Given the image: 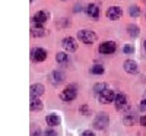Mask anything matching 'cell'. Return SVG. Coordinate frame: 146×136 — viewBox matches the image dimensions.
Instances as JSON below:
<instances>
[{"mask_svg":"<svg viewBox=\"0 0 146 136\" xmlns=\"http://www.w3.org/2000/svg\"><path fill=\"white\" fill-rule=\"evenodd\" d=\"M78 37H79V40L85 44H94L95 40H96V34L94 31H88V29H82L78 32Z\"/></svg>","mask_w":146,"mask_h":136,"instance_id":"obj_1","label":"cell"},{"mask_svg":"<svg viewBox=\"0 0 146 136\" xmlns=\"http://www.w3.org/2000/svg\"><path fill=\"white\" fill-rule=\"evenodd\" d=\"M115 92L114 91H111V89H105V91H102L101 94H98V100H100V103H102V104H110V103H113V101H115Z\"/></svg>","mask_w":146,"mask_h":136,"instance_id":"obj_2","label":"cell"},{"mask_svg":"<svg viewBox=\"0 0 146 136\" xmlns=\"http://www.w3.org/2000/svg\"><path fill=\"white\" fill-rule=\"evenodd\" d=\"M108 126V116L105 113H100L94 120V127L98 130H104Z\"/></svg>","mask_w":146,"mask_h":136,"instance_id":"obj_3","label":"cell"},{"mask_svg":"<svg viewBox=\"0 0 146 136\" xmlns=\"http://www.w3.org/2000/svg\"><path fill=\"white\" fill-rule=\"evenodd\" d=\"M76 95H78V92H76L75 86H67V88L60 94V98H62L63 101H72L76 98Z\"/></svg>","mask_w":146,"mask_h":136,"instance_id":"obj_4","label":"cell"},{"mask_svg":"<svg viewBox=\"0 0 146 136\" xmlns=\"http://www.w3.org/2000/svg\"><path fill=\"white\" fill-rule=\"evenodd\" d=\"M48 19H50V13H48L47 10H40L38 13H35L32 21L36 23V25H42V23H45Z\"/></svg>","mask_w":146,"mask_h":136,"instance_id":"obj_5","label":"cell"},{"mask_svg":"<svg viewBox=\"0 0 146 136\" xmlns=\"http://www.w3.org/2000/svg\"><path fill=\"white\" fill-rule=\"evenodd\" d=\"M115 48H117L115 43H113V41H105V43H102V44L100 45V53H102V54H111V53L115 51Z\"/></svg>","mask_w":146,"mask_h":136,"instance_id":"obj_6","label":"cell"},{"mask_svg":"<svg viewBox=\"0 0 146 136\" xmlns=\"http://www.w3.org/2000/svg\"><path fill=\"white\" fill-rule=\"evenodd\" d=\"M121 15H123V10H121V7H118V6H111L107 10V18L111 19V21H117Z\"/></svg>","mask_w":146,"mask_h":136,"instance_id":"obj_7","label":"cell"},{"mask_svg":"<svg viewBox=\"0 0 146 136\" xmlns=\"http://www.w3.org/2000/svg\"><path fill=\"white\" fill-rule=\"evenodd\" d=\"M63 47H64V50L67 51H76V48H78V43L75 38H72V37H66V38L62 41Z\"/></svg>","mask_w":146,"mask_h":136,"instance_id":"obj_8","label":"cell"},{"mask_svg":"<svg viewBox=\"0 0 146 136\" xmlns=\"http://www.w3.org/2000/svg\"><path fill=\"white\" fill-rule=\"evenodd\" d=\"M31 57L34 61H44L47 59V51L42 48H34L31 51Z\"/></svg>","mask_w":146,"mask_h":136,"instance_id":"obj_9","label":"cell"},{"mask_svg":"<svg viewBox=\"0 0 146 136\" xmlns=\"http://www.w3.org/2000/svg\"><path fill=\"white\" fill-rule=\"evenodd\" d=\"M115 108L117 110H123L127 107V97L124 94H117L115 95Z\"/></svg>","mask_w":146,"mask_h":136,"instance_id":"obj_10","label":"cell"},{"mask_svg":"<svg viewBox=\"0 0 146 136\" xmlns=\"http://www.w3.org/2000/svg\"><path fill=\"white\" fill-rule=\"evenodd\" d=\"M86 13H88L91 18H94V19H98V18H100V6H98V5H95V3L88 5V7H86Z\"/></svg>","mask_w":146,"mask_h":136,"instance_id":"obj_11","label":"cell"},{"mask_svg":"<svg viewBox=\"0 0 146 136\" xmlns=\"http://www.w3.org/2000/svg\"><path fill=\"white\" fill-rule=\"evenodd\" d=\"M29 94H31V98H36V97H40L44 94V86L41 83H35L31 86V89H29Z\"/></svg>","mask_w":146,"mask_h":136,"instance_id":"obj_12","label":"cell"},{"mask_svg":"<svg viewBox=\"0 0 146 136\" xmlns=\"http://www.w3.org/2000/svg\"><path fill=\"white\" fill-rule=\"evenodd\" d=\"M47 125L50 126V127H54V126H57V125H60V117L56 114V113H51V114H48L47 116Z\"/></svg>","mask_w":146,"mask_h":136,"instance_id":"obj_13","label":"cell"},{"mask_svg":"<svg viewBox=\"0 0 146 136\" xmlns=\"http://www.w3.org/2000/svg\"><path fill=\"white\" fill-rule=\"evenodd\" d=\"M124 70L127 73H136L137 72V65L133 60H126L124 61Z\"/></svg>","mask_w":146,"mask_h":136,"instance_id":"obj_14","label":"cell"},{"mask_svg":"<svg viewBox=\"0 0 146 136\" xmlns=\"http://www.w3.org/2000/svg\"><path fill=\"white\" fill-rule=\"evenodd\" d=\"M51 82L53 83H60V82H62V81H64V75H63V73L62 72H60V70H54L53 73H51Z\"/></svg>","mask_w":146,"mask_h":136,"instance_id":"obj_15","label":"cell"},{"mask_svg":"<svg viewBox=\"0 0 146 136\" xmlns=\"http://www.w3.org/2000/svg\"><path fill=\"white\" fill-rule=\"evenodd\" d=\"M31 34H32V37L38 38V37L45 35V29H44L41 25H35V27H32V28H31Z\"/></svg>","mask_w":146,"mask_h":136,"instance_id":"obj_16","label":"cell"},{"mask_svg":"<svg viewBox=\"0 0 146 136\" xmlns=\"http://www.w3.org/2000/svg\"><path fill=\"white\" fill-rule=\"evenodd\" d=\"M29 107H31L32 111H40V110H42V101L38 100V98H32Z\"/></svg>","mask_w":146,"mask_h":136,"instance_id":"obj_17","label":"cell"},{"mask_svg":"<svg viewBox=\"0 0 146 136\" xmlns=\"http://www.w3.org/2000/svg\"><path fill=\"white\" fill-rule=\"evenodd\" d=\"M123 121H124L126 126H133V125H135V121H136V114L135 113H127L124 116Z\"/></svg>","mask_w":146,"mask_h":136,"instance_id":"obj_18","label":"cell"},{"mask_svg":"<svg viewBox=\"0 0 146 136\" xmlns=\"http://www.w3.org/2000/svg\"><path fill=\"white\" fill-rule=\"evenodd\" d=\"M56 60L58 61L60 65H63V63H67V54L66 53H57V56H56Z\"/></svg>","mask_w":146,"mask_h":136,"instance_id":"obj_19","label":"cell"},{"mask_svg":"<svg viewBox=\"0 0 146 136\" xmlns=\"http://www.w3.org/2000/svg\"><path fill=\"white\" fill-rule=\"evenodd\" d=\"M91 73H94V75H102V73H104V67L101 65H95V66H92Z\"/></svg>","mask_w":146,"mask_h":136,"instance_id":"obj_20","label":"cell"},{"mask_svg":"<svg viewBox=\"0 0 146 136\" xmlns=\"http://www.w3.org/2000/svg\"><path fill=\"white\" fill-rule=\"evenodd\" d=\"M127 31H129L130 37H137L139 35V27H136V25H129Z\"/></svg>","mask_w":146,"mask_h":136,"instance_id":"obj_21","label":"cell"},{"mask_svg":"<svg viewBox=\"0 0 146 136\" xmlns=\"http://www.w3.org/2000/svg\"><path fill=\"white\" fill-rule=\"evenodd\" d=\"M129 13H130V16H131V18H137V16L140 15V9H139L137 6H131Z\"/></svg>","mask_w":146,"mask_h":136,"instance_id":"obj_22","label":"cell"},{"mask_svg":"<svg viewBox=\"0 0 146 136\" xmlns=\"http://www.w3.org/2000/svg\"><path fill=\"white\" fill-rule=\"evenodd\" d=\"M107 89V85L105 83H96L95 86H94V91L96 92V94H101L102 91H105Z\"/></svg>","mask_w":146,"mask_h":136,"instance_id":"obj_23","label":"cell"},{"mask_svg":"<svg viewBox=\"0 0 146 136\" xmlns=\"http://www.w3.org/2000/svg\"><path fill=\"white\" fill-rule=\"evenodd\" d=\"M123 51H124L126 54H131V53H135V47L130 45V44H127V45L123 47Z\"/></svg>","mask_w":146,"mask_h":136,"instance_id":"obj_24","label":"cell"},{"mask_svg":"<svg viewBox=\"0 0 146 136\" xmlns=\"http://www.w3.org/2000/svg\"><path fill=\"white\" fill-rule=\"evenodd\" d=\"M140 111H146V95H145V98L142 100V103H140Z\"/></svg>","mask_w":146,"mask_h":136,"instance_id":"obj_25","label":"cell"},{"mask_svg":"<svg viewBox=\"0 0 146 136\" xmlns=\"http://www.w3.org/2000/svg\"><path fill=\"white\" fill-rule=\"evenodd\" d=\"M45 136H58V133H57V132H54L53 129H48V130L45 132Z\"/></svg>","mask_w":146,"mask_h":136,"instance_id":"obj_26","label":"cell"},{"mask_svg":"<svg viewBox=\"0 0 146 136\" xmlns=\"http://www.w3.org/2000/svg\"><path fill=\"white\" fill-rule=\"evenodd\" d=\"M80 136H95V135H94V132H91V130H85V132L80 133Z\"/></svg>","mask_w":146,"mask_h":136,"instance_id":"obj_27","label":"cell"},{"mask_svg":"<svg viewBox=\"0 0 146 136\" xmlns=\"http://www.w3.org/2000/svg\"><path fill=\"white\" fill-rule=\"evenodd\" d=\"M140 125H142L143 127H146V116H143V117L140 119Z\"/></svg>","mask_w":146,"mask_h":136,"instance_id":"obj_28","label":"cell"},{"mask_svg":"<svg viewBox=\"0 0 146 136\" xmlns=\"http://www.w3.org/2000/svg\"><path fill=\"white\" fill-rule=\"evenodd\" d=\"M143 45H145V48H146V40H145V43H143Z\"/></svg>","mask_w":146,"mask_h":136,"instance_id":"obj_29","label":"cell"}]
</instances>
